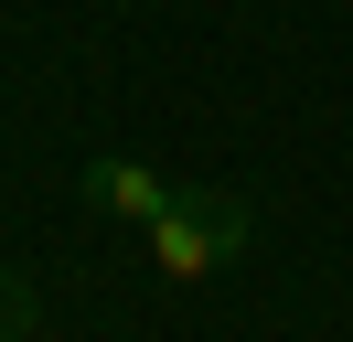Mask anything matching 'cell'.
Listing matches in <instances>:
<instances>
[{
	"mask_svg": "<svg viewBox=\"0 0 353 342\" xmlns=\"http://www.w3.org/2000/svg\"><path fill=\"white\" fill-rule=\"evenodd\" d=\"M246 225H257V214H246L236 192H182V203L161 214V225H139V235H150V268L172 278V289H203V278L246 246Z\"/></svg>",
	"mask_w": 353,
	"mask_h": 342,
	"instance_id": "6da1fadb",
	"label": "cell"
},
{
	"mask_svg": "<svg viewBox=\"0 0 353 342\" xmlns=\"http://www.w3.org/2000/svg\"><path fill=\"white\" fill-rule=\"evenodd\" d=\"M75 192H86V214H108V225H161V214L182 203V182H161L150 161H118V150H97V161L75 171Z\"/></svg>",
	"mask_w": 353,
	"mask_h": 342,
	"instance_id": "7a4b0ae2",
	"label": "cell"
},
{
	"mask_svg": "<svg viewBox=\"0 0 353 342\" xmlns=\"http://www.w3.org/2000/svg\"><path fill=\"white\" fill-rule=\"evenodd\" d=\"M11 332H32V289H11V278H0V342Z\"/></svg>",
	"mask_w": 353,
	"mask_h": 342,
	"instance_id": "3957f363",
	"label": "cell"
}]
</instances>
